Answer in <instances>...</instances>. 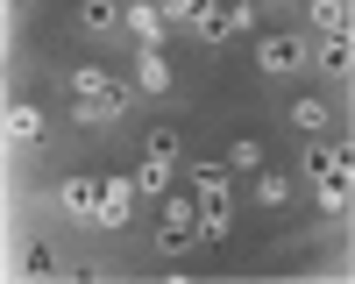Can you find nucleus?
<instances>
[{
    "mask_svg": "<svg viewBox=\"0 0 355 284\" xmlns=\"http://www.w3.org/2000/svg\"><path fill=\"white\" fill-rule=\"evenodd\" d=\"M192 242H206L199 192H192V185H185V192H164V213H157V249H164V256H178V249H192Z\"/></svg>",
    "mask_w": 355,
    "mask_h": 284,
    "instance_id": "nucleus-3",
    "label": "nucleus"
},
{
    "mask_svg": "<svg viewBox=\"0 0 355 284\" xmlns=\"http://www.w3.org/2000/svg\"><path fill=\"white\" fill-rule=\"evenodd\" d=\"M171 170H178V135L157 128V135H150V157H142V170H135V192H142V199H164V192H171Z\"/></svg>",
    "mask_w": 355,
    "mask_h": 284,
    "instance_id": "nucleus-6",
    "label": "nucleus"
},
{
    "mask_svg": "<svg viewBox=\"0 0 355 284\" xmlns=\"http://www.w3.org/2000/svg\"><path fill=\"white\" fill-rule=\"evenodd\" d=\"M15 270H21V277H57V256H50L43 242H28V249H21V263H15Z\"/></svg>",
    "mask_w": 355,
    "mask_h": 284,
    "instance_id": "nucleus-19",
    "label": "nucleus"
},
{
    "mask_svg": "<svg viewBox=\"0 0 355 284\" xmlns=\"http://www.w3.org/2000/svg\"><path fill=\"white\" fill-rule=\"evenodd\" d=\"M64 213L71 220H100V185L93 178H64Z\"/></svg>",
    "mask_w": 355,
    "mask_h": 284,
    "instance_id": "nucleus-14",
    "label": "nucleus"
},
{
    "mask_svg": "<svg viewBox=\"0 0 355 284\" xmlns=\"http://www.w3.org/2000/svg\"><path fill=\"white\" fill-rule=\"evenodd\" d=\"M43 128H50V121H43V107H28V100H21V107H8V142H15V150H36Z\"/></svg>",
    "mask_w": 355,
    "mask_h": 284,
    "instance_id": "nucleus-11",
    "label": "nucleus"
},
{
    "mask_svg": "<svg viewBox=\"0 0 355 284\" xmlns=\"http://www.w3.org/2000/svg\"><path fill=\"white\" fill-rule=\"evenodd\" d=\"M313 36H348V0H313Z\"/></svg>",
    "mask_w": 355,
    "mask_h": 284,
    "instance_id": "nucleus-16",
    "label": "nucleus"
},
{
    "mask_svg": "<svg viewBox=\"0 0 355 284\" xmlns=\"http://www.w3.org/2000/svg\"><path fill=\"white\" fill-rule=\"evenodd\" d=\"M306 185L320 199V213L355 206V142H313L306 150Z\"/></svg>",
    "mask_w": 355,
    "mask_h": 284,
    "instance_id": "nucleus-1",
    "label": "nucleus"
},
{
    "mask_svg": "<svg viewBox=\"0 0 355 284\" xmlns=\"http://www.w3.org/2000/svg\"><path fill=\"white\" fill-rule=\"evenodd\" d=\"M327 114H334V107L320 100V93H299V100L284 107V121H291V128H306V135H320V128H327Z\"/></svg>",
    "mask_w": 355,
    "mask_h": 284,
    "instance_id": "nucleus-13",
    "label": "nucleus"
},
{
    "mask_svg": "<svg viewBox=\"0 0 355 284\" xmlns=\"http://www.w3.org/2000/svg\"><path fill=\"white\" fill-rule=\"evenodd\" d=\"M256 199H263V206H284V199H291V178L263 163V170H256Z\"/></svg>",
    "mask_w": 355,
    "mask_h": 284,
    "instance_id": "nucleus-18",
    "label": "nucleus"
},
{
    "mask_svg": "<svg viewBox=\"0 0 355 284\" xmlns=\"http://www.w3.org/2000/svg\"><path fill=\"white\" fill-rule=\"evenodd\" d=\"M135 85H142V93H171V64H164V50H142V57H135Z\"/></svg>",
    "mask_w": 355,
    "mask_h": 284,
    "instance_id": "nucleus-15",
    "label": "nucleus"
},
{
    "mask_svg": "<svg viewBox=\"0 0 355 284\" xmlns=\"http://www.w3.org/2000/svg\"><path fill=\"white\" fill-rule=\"evenodd\" d=\"M71 114L85 128H100V121H114V114H128V85L114 71H100V64H78L71 71Z\"/></svg>",
    "mask_w": 355,
    "mask_h": 284,
    "instance_id": "nucleus-2",
    "label": "nucleus"
},
{
    "mask_svg": "<svg viewBox=\"0 0 355 284\" xmlns=\"http://www.w3.org/2000/svg\"><path fill=\"white\" fill-rule=\"evenodd\" d=\"M220 163H227V170H263V163H270V157H263V142H256V135H234Z\"/></svg>",
    "mask_w": 355,
    "mask_h": 284,
    "instance_id": "nucleus-17",
    "label": "nucleus"
},
{
    "mask_svg": "<svg viewBox=\"0 0 355 284\" xmlns=\"http://www.w3.org/2000/svg\"><path fill=\"white\" fill-rule=\"evenodd\" d=\"M313 64L327 71V78H348V71H355V50H348V36H313Z\"/></svg>",
    "mask_w": 355,
    "mask_h": 284,
    "instance_id": "nucleus-12",
    "label": "nucleus"
},
{
    "mask_svg": "<svg viewBox=\"0 0 355 284\" xmlns=\"http://www.w3.org/2000/svg\"><path fill=\"white\" fill-rule=\"evenodd\" d=\"M164 8H157V0H128V28H135V43L142 50H164Z\"/></svg>",
    "mask_w": 355,
    "mask_h": 284,
    "instance_id": "nucleus-10",
    "label": "nucleus"
},
{
    "mask_svg": "<svg viewBox=\"0 0 355 284\" xmlns=\"http://www.w3.org/2000/svg\"><path fill=\"white\" fill-rule=\"evenodd\" d=\"M299 64H313V43L306 36H263L256 43V71L263 78H291Z\"/></svg>",
    "mask_w": 355,
    "mask_h": 284,
    "instance_id": "nucleus-7",
    "label": "nucleus"
},
{
    "mask_svg": "<svg viewBox=\"0 0 355 284\" xmlns=\"http://www.w3.org/2000/svg\"><path fill=\"white\" fill-rule=\"evenodd\" d=\"M185 185L199 192V213H206V242L227 235V163H192Z\"/></svg>",
    "mask_w": 355,
    "mask_h": 284,
    "instance_id": "nucleus-4",
    "label": "nucleus"
},
{
    "mask_svg": "<svg viewBox=\"0 0 355 284\" xmlns=\"http://www.w3.org/2000/svg\"><path fill=\"white\" fill-rule=\"evenodd\" d=\"M135 199H142L135 178H107V185H100V220H93V227H121V220L135 213Z\"/></svg>",
    "mask_w": 355,
    "mask_h": 284,
    "instance_id": "nucleus-8",
    "label": "nucleus"
},
{
    "mask_svg": "<svg viewBox=\"0 0 355 284\" xmlns=\"http://www.w3.org/2000/svg\"><path fill=\"white\" fill-rule=\"evenodd\" d=\"M128 21V0H78V36H114Z\"/></svg>",
    "mask_w": 355,
    "mask_h": 284,
    "instance_id": "nucleus-9",
    "label": "nucleus"
},
{
    "mask_svg": "<svg viewBox=\"0 0 355 284\" xmlns=\"http://www.w3.org/2000/svg\"><path fill=\"white\" fill-rule=\"evenodd\" d=\"M249 21H256V0H199L192 36H199V43H227V36H242Z\"/></svg>",
    "mask_w": 355,
    "mask_h": 284,
    "instance_id": "nucleus-5",
    "label": "nucleus"
},
{
    "mask_svg": "<svg viewBox=\"0 0 355 284\" xmlns=\"http://www.w3.org/2000/svg\"><path fill=\"white\" fill-rule=\"evenodd\" d=\"M157 8H164L171 21H192V15H199V0H157Z\"/></svg>",
    "mask_w": 355,
    "mask_h": 284,
    "instance_id": "nucleus-20",
    "label": "nucleus"
}]
</instances>
